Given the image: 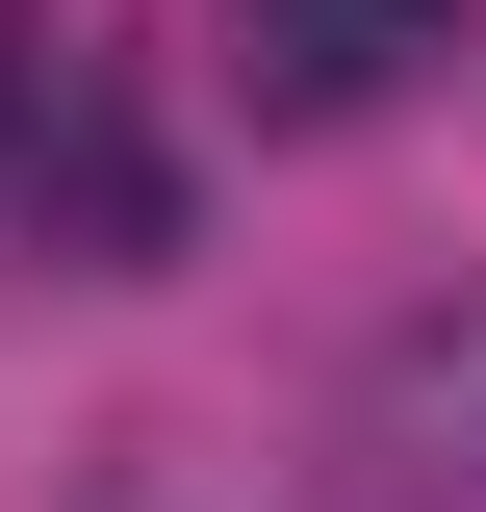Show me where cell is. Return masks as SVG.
<instances>
[{"instance_id": "cell-2", "label": "cell", "mask_w": 486, "mask_h": 512, "mask_svg": "<svg viewBox=\"0 0 486 512\" xmlns=\"http://www.w3.org/2000/svg\"><path fill=\"white\" fill-rule=\"evenodd\" d=\"M384 436H410V461H486V282L384 333Z\"/></svg>"}, {"instance_id": "cell-1", "label": "cell", "mask_w": 486, "mask_h": 512, "mask_svg": "<svg viewBox=\"0 0 486 512\" xmlns=\"http://www.w3.org/2000/svg\"><path fill=\"white\" fill-rule=\"evenodd\" d=\"M461 52V0H231V77L282 128H359V103H410V77Z\"/></svg>"}, {"instance_id": "cell-3", "label": "cell", "mask_w": 486, "mask_h": 512, "mask_svg": "<svg viewBox=\"0 0 486 512\" xmlns=\"http://www.w3.org/2000/svg\"><path fill=\"white\" fill-rule=\"evenodd\" d=\"M26 103H52V26H26V0H0V128H26Z\"/></svg>"}]
</instances>
